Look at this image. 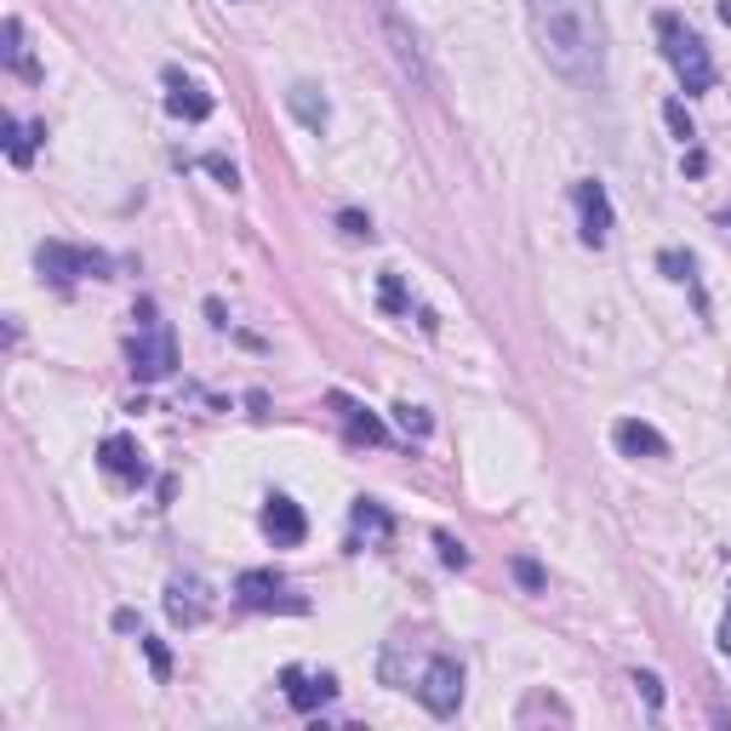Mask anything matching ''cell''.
Listing matches in <instances>:
<instances>
[{
	"label": "cell",
	"instance_id": "6da1fadb",
	"mask_svg": "<svg viewBox=\"0 0 731 731\" xmlns=\"http://www.w3.org/2000/svg\"><path fill=\"white\" fill-rule=\"evenodd\" d=\"M538 57L560 81H601L606 70V18L601 0H526Z\"/></svg>",
	"mask_w": 731,
	"mask_h": 731
},
{
	"label": "cell",
	"instance_id": "7a4b0ae2",
	"mask_svg": "<svg viewBox=\"0 0 731 731\" xmlns=\"http://www.w3.org/2000/svg\"><path fill=\"white\" fill-rule=\"evenodd\" d=\"M657 35H663V57H669V70H675V81H680L686 97H697V92L714 86V57H709L703 35H691L675 12L657 18Z\"/></svg>",
	"mask_w": 731,
	"mask_h": 731
},
{
	"label": "cell",
	"instance_id": "3957f363",
	"mask_svg": "<svg viewBox=\"0 0 731 731\" xmlns=\"http://www.w3.org/2000/svg\"><path fill=\"white\" fill-rule=\"evenodd\" d=\"M126 366H131V378H138V383H160V378H172V366H178L172 326L155 320L149 304H144V326L126 338Z\"/></svg>",
	"mask_w": 731,
	"mask_h": 731
},
{
	"label": "cell",
	"instance_id": "277c9868",
	"mask_svg": "<svg viewBox=\"0 0 731 731\" xmlns=\"http://www.w3.org/2000/svg\"><path fill=\"white\" fill-rule=\"evenodd\" d=\"M35 263H41V275L57 286V292H75V280H104L109 275V257L104 252H86V246H63V241H46L41 252H35Z\"/></svg>",
	"mask_w": 731,
	"mask_h": 731
},
{
	"label": "cell",
	"instance_id": "5b68a950",
	"mask_svg": "<svg viewBox=\"0 0 731 731\" xmlns=\"http://www.w3.org/2000/svg\"><path fill=\"white\" fill-rule=\"evenodd\" d=\"M378 23H383V35H389V57H394V70H401V81H412L417 92L435 86V70H428V57L417 46V35L406 29V18L389 7V0H378Z\"/></svg>",
	"mask_w": 731,
	"mask_h": 731
},
{
	"label": "cell",
	"instance_id": "8992f818",
	"mask_svg": "<svg viewBox=\"0 0 731 731\" xmlns=\"http://www.w3.org/2000/svg\"><path fill=\"white\" fill-rule=\"evenodd\" d=\"M412 691H417V703H423L428 714L452 720L457 703H463V663H457V657H428L423 675L412 680Z\"/></svg>",
	"mask_w": 731,
	"mask_h": 731
},
{
	"label": "cell",
	"instance_id": "52a82bcc",
	"mask_svg": "<svg viewBox=\"0 0 731 731\" xmlns=\"http://www.w3.org/2000/svg\"><path fill=\"white\" fill-rule=\"evenodd\" d=\"M572 206H578V223H583V246H606L612 241V194L606 183H594V178H578L572 183Z\"/></svg>",
	"mask_w": 731,
	"mask_h": 731
},
{
	"label": "cell",
	"instance_id": "ba28073f",
	"mask_svg": "<svg viewBox=\"0 0 731 731\" xmlns=\"http://www.w3.org/2000/svg\"><path fill=\"white\" fill-rule=\"evenodd\" d=\"M235 594H241V606H252V612H309L304 594H292L275 572H241Z\"/></svg>",
	"mask_w": 731,
	"mask_h": 731
},
{
	"label": "cell",
	"instance_id": "9c48e42d",
	"mask_svg": "<svg viewBox=\"0 0 731 731\" xmlns=\"http://www.w3.org/2000/svg\"><path fill=\"white\" fill-rule=\"evenodd\" d=\"M263 531H269L280 549H297L309 538V520H304V509H297L286 491H269V504H263Z\"/></svg>",
	"mask_w": 731,
	"mask_h": 731
},
{
	"label": "cell",
	"instance_id": "30bf717a",
	"mask_svg": "<svg viewBox=\"0 0 731 731\" xmlns=\"http://www.w3.org/2000/svg\"><path fill=\"white\" fill-rule=\"evenodd\" d=\"M206 612H212V601H206L201 578H172V589H166V617L194 628V623H206Z\"/></svg>",
	"mask_w": 731,
	"mask_h": 731
},
{
	"label": "cell",
	"instance_id": "8fae6325",
	"mask_svg": "<svg viewBox=\"0 0 731 731\" xmlns=\"http://www.w3.org/2000/svg\"><path fill=\"white\" fill-rule=\"evenodd\" d=\"M612 441H617L623 457H669V441H663L651 423H640V417H617L612 423Z\"/></svg>",
	"mask_w": 731,
	"mask_h": 731
},
{
	"label": "cell",
	"instance_id": "7c38bea8",
	"mask_svg": "<svg viewBox=\"0 0 731 731\" xmlns=\"http://www.w3.org/2000/svg\"><path fill=\"white\" fill-rule=\"evenodd\" d=\"M280 686H286V703H292V709H304V714L338 697V680H331V675H304V669H286Z\"/></svg>",
	"mask_w": 731,
	"mask_h": 731
},
{
	"label": "cell",
	"instance_id": "4fadbf2b",
	"mask_svg": "<svg viewBox=\"0 0 731 731\" xmlns=\"http://www.w3.org/2000/svg\"><path fill=\"white\" fill-rule=\"evenodd\" d=\"M166 109H172L178 120H206V115L218 109V97L201 92L194 81H183V75L172 70V75H166Z\"/></svg>",
	"mask_w": 731,
	"mask_h": 731
},
{
	"label": "cell",
	"instance_id": "5bb4252c",
	"mask_svg": "<svg viewBox=\"0 0 731 731\" xmlns=\"http://www.w3.org/2000/svg\"><path fill=\"white\" fill-rule=\"evenodd\" d=\"M97 463H104V475H115V480H144V452L126 435H109L97 446Z\"/></svg>",
	"mask_w": 731,
	"mask_h": 731
},
{
	"label": "cell",
	"instance_id": "9a60e30c",
	"mask_svg": "<svg viewBox=\"0 0 731 731\" xmlns=\"http://www.w3.org/2000/svg\"><path fill=\"white\" fill-rule=\"evenodd\" d=\"M349 520H354V538H360V543H372V549H383V543L394 538V520H389V509H383V504H372V497H354Z\"/></svg>",
	"mask_w": 731,
	"mask_h": 731
},
{
	"label": "cell",
	"instance_id": "2e32d148",
	"mask_svg": "<svg viewBox=\"0 0 731 731\" xmlns=\"http://www.w3.org/2000/svg\"><path fill=\"white\" fill-rule=\"evenodd\" d=\"M286 109L304 120L309 131H326V120H331V104L320 97V86H309V81H297V86L286 92Z\"/></svg>",
	"mask_w": 731,
	"mask_h": 731
},
{
	"label": "cell",
	"instance_id": "e0dca14e",
	"mask_svg": "<svg viewBox=\"0 0 731 731\" xmlns=\"http://www.w3.org/2000/svg\"><path fill=\"white\" fill-rule=\"evenodd\" d=\"M331 406L343 412V428H349V441H366V446H383L389 441V428H383V417H372L366 406H354V401H343V394H331Z\"/></svg>",
	"mask_w": 731,
	"mask_h": 731
},
{
	"label": "cell",
	"instance_id": "ac0fdd59",
	"mask_svg": "<svg viewBox=\"0 0 731 731\" xmlns=\"http://www.w3.org/2000/svg\"><path fill=\"white\" fill-rule=\"evenodd\" d=\"M0 41H7L0 52H7V63H12V70H18L23 81H41L35 57H29V46H23V23H18V18H7V29H0Z\"/></svg>",
	"mask_w": 731,
	"mask_h": 731
},
{
	"label": "cell",
	"instance_id": "d6986e66",
	"mask_svg": "<svg viewBox=\"0 0 731 731\" xmlns=\"http://www.w3.org/2000/svg\"><path fill=\"white\" fill-rule=\"evenodd\" d=\"M46 138V126H23V120H7V155L12 166H29L35 160V144Z\"/></svg>",
	"mask_w": 731,
	"mask_h": 731
},
{
	"label": "cell",
	"instance_id": "ffe728a7",
	"mask_svg": "<svg viewBox=\"0 0 731 731\" xmlns=\"http://www.w3.org/2000/svg\"><path fill=\"white\" fill-rule=\"evenodd\" d=\"M394 423H401V435H412V441H423L428 428H435V417H428L423 406H412V401H401V406H394Z\"/></svg>",
	"mask_w": 731,
	"mask_h": 731
},
{
	"label": "cell",
	"instance_id": "44dd1931",
	"mask_svg": "<svg viewBox=\"0 0 731 731\" xmlns=\"http://www.w3.org/2000/svg\"><path fill=\"white\" fill-rule=\"evenodd\" d=\"M383 309L389 315H412V297H406L401 275H383Z\"/></svg>",
	"mask_w": 731,
	"mask_h": 731
},
{
	"label": "cell",
	"instance_id": "7402d4cb",
	"mask_svg": "<svg viewBox=\"0 0 731 731\" xmlns=\"http://www.w3.org/2000/svg\"><path fill=\"white\" fill-rule=\"evenodd\" d=\"M663 120H669V131L680 144H691L697 138V126H691V115H686V104H663Z\"/></svg>",
	"mask_w": 731,
	"mask_h": 731
},
{
	"label": "cell",
	"instance_id": "603a6c76",
	"mask_svg": "<svg viewBox=\"0 0 731 731\" xmlns=\"http://www.w3.org/2000/svg\"><path fill=\"white\" fill-rule=\"evenodd\" d=\"M338 229L349 241H372V218H366V212H338Z\"/></svg>",
	"mask_w": 731,
	"mask_h": 731
},
{
	"label": "cell",
	"instance_id": "cb8c5ba5",
	"mask_svg": "<svg viewBox=\"0 0 731 731\" xmlns=\"http://www.w3.org/2000/svg\"><path fill=\"white\" fill-rule=\"evenodd\" d=\"M435 549H441V560H446V566H469V549H463V543L452 538V531H441V538H435Z\"/></svg>",
	"mask_w": 731,
	"mask_h": 731
},
{
	"label": "cell",
	"instance_id": "d4e9b609",
	"mask_svg": "<svg viewBox=\"0 0 731 731\" xmlns=\"http://www.w3.org/2000/svg\"><path fill=\"white\" fill-rule=\"evenodd\" d=\"M144 651H149V663H155V675L166 680L172 675V651H166V640H155V635H144Z\"/></svg>",
	"mask_w": 731,
	"mask_h": 731
},
{
	"label": "cell",
	"instance_id": "484cf974",
	"mask_svg": "<svg viewBox=\"0 0 731 731\" xmlns=\"http://www.w3.org/2000/svg\"><path fill=\"white\" fill-rule=\"evenodd\" d=\"M206 172H212L223 189H241V172H235V166H229L223 155H206Z\"/></svg>",
	"mask_w": 731,
	"mask_h": 731
},
{
	"label": "cell",
	"instance_id": "4316f807",
	"mask_svg": "<svg viewBox=\"0 0 731 731\" xmlns=\"http://www.w3.org/2000/svg\"><path fill=\"white\" fill-rule=\"evenodd\" d=\"M531 714H554V720H572V709H566V703H549V697H531V703L520 709V720H531Z\"/></svg>",
	"mask_w": 731,
	"mask_h": 731
},
{
	"label": "cell",
	"instance_id": "83f0119b",
	"mask_svg": "<svg viewBox=\"0 0 731 731\" xmlns=\"http://www.w3.org/2000/svg\"><path fill=\"white\" fill-rule=\"evenodd\" d=\"M657 263H663V275H669V280H691V257H680V252H663Z\"/></svg>",
	"mask_w": 731,
	"mask_h": 731
},
{
	"label": "cell",
	"instance_id": "f1b7e54d",
	"mask_svg": "<svg viewBox=\"0 0 731 731\" xmlns=\"http://www.w3.org/2000/svg\"><path fill=\"white\" fill-rule=\"evenodd\" d=\"M515 578L526 583V589H543L549 578H543V566H538V560H515Z\"/></svg>",
	"mask_w": 731,
	"mask_h": 731
},
{
	"label": "cell",
	"instance_id": "f546056e",
	"mask_svg": "<svg viewBox=\"0 0 731 731\" xmlns=\"http://www.w3.org/2000/svg\"><path fill=\"white\" fill-rule=\"evenodd\" d=\"M635 686L646 691V703H651V709L663 703V686H657V675H635Z\"/></svg>",
	"mask_w": 731,
	"mask_h": 731
},
{
	"label": "cell",
	"instance_id": "4dcf8cb0",
	"mask_svg": "<svg viewBox=\"0 0 731 731\" xmlns=\"http://www.w3.org/2000/svg\"><path fill=\"white\" fill-rule=\"evenodd\" d=\"M720 651H731V606H725V623H720Z\"/></svg>",
	"mask_w": 731,
	"mask_h": 731
},
{
	"label": "cell",
	"instance_id": "1f68e13d",
	"mask_svg": "<svg viewBox=\"0 0 731 731\" xmlns=\"http://www.w3.org/2000/svg\"><path fill=\"white\" fill-rule=\"evenodd\" d=\"M720 223H725V229H731V212H725V218H720Z\"/></svg>",
	"mask_w": 731,
	"mask_h": 731
}]
</instances>
